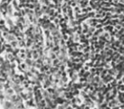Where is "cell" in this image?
<instances>
[{"label": "cell", "instance_id": "cell-1", "mask_svg": "<svg viewBox=\"0 0 124 109\" xmlns=\"http://www.w3.org/2000/svg\"><path fill=\"white\" fill-rule=\"evenodd\" d=\"M6 94H7V95H10V96H12V95H14V90H12L11 88H9L8 90H6Z\"/></svg>", "mask_w": 124, "mask_h": 109}]
</instances>
